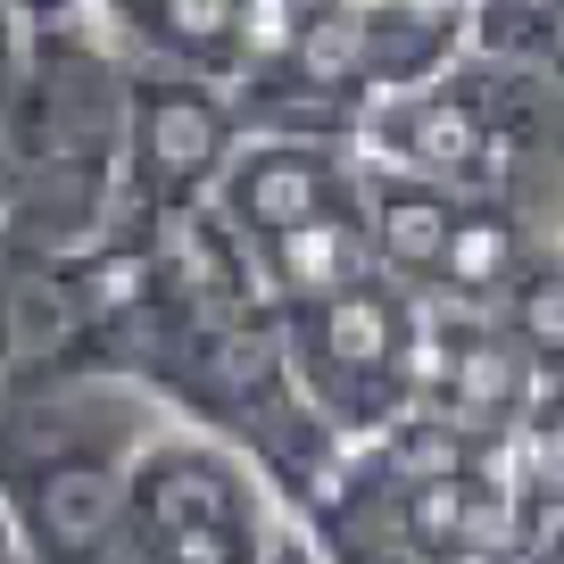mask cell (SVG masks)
Here are the masks:
<instances>
[{
  "label": "cell",
  "mask_w": 564,
  "mask_h": 564,
  "mask_svg": "<svg viewBox=\"0 0 564 564\" xmlns=\"http://www.w3.org/2000/svg\"><path fill=\"white\" fill-rule=\"evenodd\" d=\"M175 406L141 373L84 357L0 399V523L34 564H108L117 523Z\"/></svg>",
  "instance_id": "1"
},
{
  "label": "cell",
  "mask_w": 564,
  "mask_h": 564,
  "mask_svg": "<svg viewBox=\"0 0 564 564\" xmlns=\"http://www.w3.org/2000/svg\"><path fill=\"white\" fill-rule=\"evenodd\" d=\"M300 547L307 531L282 498V481L232 441L175 423L124 498L108 564H291Z\"/></svg>",
  "instance_id": "2"
},
{
  "label": "cell",
  "mask_w": 564,
  "mask_h": 564,
  "mask_svg": "<svg viewBox=\"0 0 564 564\" xmlns=\"http://www.w3.org/2000/svg\"><path fill=\"white\" fill-rule=\"evenodd\" d=\"M124 124H133V58L100 25V9L51 25H18L0 67V159L9 183L84 175L124 183Z\"/></svg>",
  "instance_id": "3"
},
{
  "label": "cell",
  "mask_w": 564,
  "mask_h": 564,
  "mask_svg": "<svg viewBox=\"0 0 564 564\" xmlns=\"http://www.w3.org/2000/svg\"><path fill=\"white\" fill-rule=\"evenodd\" d=\"M291 333V366L300 390L349 448L382 441L390 423L415 415V333H423V300L390 274H366L333 300L282 307Z\"/></svg>",
  "instance_id": "4"
},
{
  "label": "cell",
  "mask_w": 564,
  "mask_h": 564,
  "mask_svg": "<svg viewBox=\"0 0 564 564\" xmlns=\"http://www.w3.org/2000/svg\"><path fill=\"white\" fill-rule=\"evenodd\" d=\"M241 100L208 75L133 67V124H124V232H159L216 199L225 166L241 159Z\"/></svg>",
  "instance_id": "5"
},
{
  "label": "cell",
  "mask_w": 564,
  "mask_h": 564,
  "mask_svg": "<svg viewBox=\"0 0 564 564\" xmlns=\"http://www.w3.org/2000/svg\"><path fill=\"white\" fill-rule=\"evenodd\" d=\"M498 58H457L406 91H382L366 117V159L390 175H423L441 192L481 199L490 175V133H498Z\"/></svg>",
  "instance_id": "6"
},
{
  "label": "cell",
  "mask_w": 564,
  "mask_h": 564,
  "mask_svg": "<svg viewBox=\"0 0 564 564\" xmlns=\"http://www.w3.org/2000/svg\"><path fill=\"white\" fill-rule=\"evenodd\" d=\"M366 192V150L357 141H282V133H249L241 159L225 166L208 208L241 232L249 258H265L274 241H291L300 225L349 208ZM265 274V265H258Z\"/></svg>",
  "instance_id": "7"
},
{
  "label": "cell",
  "mask_w": 564,
  "mask_h": 564,
  "mask_svg": "<svg viewBox=\"0 0 564 564\" xmlns=\"http://www.w3.org/2000/svg\"><path fill=\"white\" fill-rule=\"evenodd\" d=\"M84 357H100V307L84 291V265L0 232V399Z\"/></svg>",
  "instance_id": "8"
},
{
  "label": "cell",
  "mask_w": 564,
  "mask_h": 564,
  "mask_svg": "<svg viewBox=\"0 0 564 564\" xmlns=\"http://www.w3.org/2000/svg\"><path fill=\"white\" fill-rule=\"evenodd\" d=\"M133 67L241 84V0H91Z\"/></svg>",
  "instance_id": "9"
},
{
  "label": "cell",
  "mask_w": 564,
  "mask_h": 564,
  "mask_svg": "<svg viewBox=\"0 0 564 564\" xmlns=\"http://www.w3.org/2000/svg\"><path fill=\"white\" fill-rule=\"evenodd\" d=\"M465 225V192H441L423 175H390V166L366 159V232H373V265L390 282H406L415 300L441 291L448 241Z\"/></svg>",
  "instance_id": "10"
},
{
  "label": "cell",
  "mask_w": 564,
  "mask_h": 564,
  "mask_svg": "<svg viewBox=\"0 0 564 564\" xmlns=\"http://www.w3.org/2000/svg\"><path fill=\"white\" fill-rule=\"evenodd\" d=\"M265 291H274V307H307V300H333V291H349V282L382 274L373 265V232H366V192L349 199V208L316 216V225H300L291 241L265 249Z\"/></svg>",
  "instance_id": "11"
},
{
  "label": "cell",
  "mask_w": 564,
  "mask_h": 564,
  "mask_svg": "<svg viewBox=\"0 0 564 564\" xmlns=\"http://www.w3.org/2000/svg\"><path fill=\"white\" fill-rule=\"evenodd\" d=\"M498 324L514 333V349L540 373L564 366V249H540V258L514 274V291L498 300Z\"/></svg>",
  "instance_id": "12"
},
{
  "label": "cell",
  "mask_w": 564,
  "mask_h": 564,
  "mask_svg": "<svg viewBox=\"0 0 564 564\" xmlns=\"http://www.w3.org/2000/svg\"><path fill=\"white\" fill-rule=\"evenodd\" d=\"M540 67L564 84V9H556V25H547V42H540Z\"/></svg>",
  "instance_id": "13"
},
{
  "label": "cell",
  "mask_w": 564,
  "mask_h": 564,
  "mask_svg": "<svg viewBox=\"0 0 564 564\" xmlns=\"http://www.w3.org/2000/svg\"><path fill=\"white\" fill-rule=\"evenodd\" d=\"M0 564H34V556L18 547V531H9V523H0Z\"/></svg>",
  "instance_id": "14"
},
{
  "label": "cell",
  "mask_w": 564,
  "mask_h": 564,
  "mask_svg": "<svg viewBox=\"0 0 564 564\" xmlns=\"http://www.w3.org/2000/svg\"><path fill=\"white\" fill-rule=\"evenodd\" d=\"M9 42H18V18H9V9H0V67H9Z\"/></svg>",
  "instance_id": "15"
},
{
  "label": "cell",
  "mask_w": 564,
  "mask_h": 564,
  "mask_svg": "<svg viewBox=\"0 0 564 564\" xmlns=\"http://www.w3.org/2000/svg\"><path fill=\"white\" fill-rule=\"evenodd\" d=\"M0 216H9V159H0Z\"/></svg>",
  "instance_id": "16"
},
{
  "label": "cell",
  "mask_w": 564,
  "mask_h": 564,
  "mask_svg": "<svg viewBox=\"0 0 564 564\" xmlns=\"http://www.w3.org/2000/svg\"><path fill=\"white\" fill-rule=\"evenodd\" d=\"M457 564H514V556H457Z\"/></svg>",
  "instance_id": "17"
},
{
  "label": "cell",
  "mask_w": 564,
  "mask_h": 564,
  "mask_svg": "<svg viewBox=\"0 0 564 564\" xmlns=\"http://www.w3.org/2000/svg\"><path fill=\"white\" fill-rule=\"evenodd\" d=\"M291 564H316V547H300V556H291Z\"/></svg>",
  "instance_id": "18"
}]
</instances>
